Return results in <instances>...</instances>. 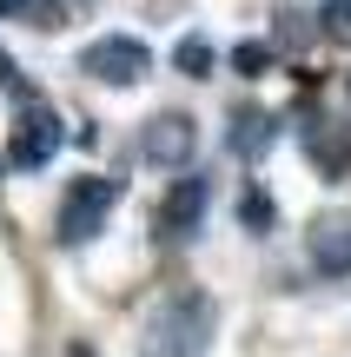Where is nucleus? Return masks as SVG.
<instances>
[{"label": "nucleus", "mask_w": 351, "mask_h": 357, "mask_svg": "<svg viewBox=\"0 0 351 357\" xmlns=\"http://www.w3.org/2000/svg\"><path fill=\"white\" fill-rule=\"evenodd\" d=\"M265 66H272V47L265 40H239L232 47V73L239 79H265Z\"/></svg>", "instance_id": "obj_11"}, {"label": "nucleus", "mask_w": 351, "mask_h": 357, "mask_svg": "<svg viewBox=\"0 0 351 357\" xmlns=\"http://www.w3.org/2000/svg\"><path fill=\"white\" fill-rule=\"evenodd\" d=\"M80 73L106 79V86H140V79L153 73V53H146L133 33H100L87 53H80Z\"/></svg>", "instance_id": "obj_3"}, {"label": "nucleus", "mask_w": 351, "mask_h": 357, "mask_svg": "<svg viewBox=\"0 0 351 357\" xmlns=\"http://www.w3.org/2000/svg\"><path fill=\"white\" fill-rule=\"evenodd\" d=\"M278 146V119L272 113H239L232 119V153L239 159H265Z\"/></svg>", "instance_id": "obj_9"}, {"label": "nucleus", "mask_w": 351, "mask_h": 357, "mask_svg": "<svg viewBox=\"0 0 351 357\" xmlns=\"http://www.w3.org/2000/svg\"><path fill=\"white\" fill-rule=\"evenodd\" d=\"M318 26H325V40L351 47V0H325V7H318Z\"/></svg>", "instance_id": "obj_12"}, {"label": "nucleus", "mask_w": 351, "mask_h": 357, "mask_svg": "<svg viewBox=\"0 0 351 357\" xmlns=\"http://www.w3.org/2000/svg\"><path fill=\"white\" fill-rule=\"evenodd\" d=\"M206 212H212V178L179 172L166 185V199H159V231H166V238H193V231L206 225Z\"/></svg>", "instance_id": "obj_5"}, {"label": "nucleus", "mask_w": 351, "mask_h": 357, "mask_svg": "<svg viewBox=\"0 0 351 357\" xmlns=\"http://www.w3.org/2000/svg\"><path fill=\"white\" fill-rule=\"evenodd\" d=\"M0 86H13V93H20V73H13V60H7V53H0Z\"/></svg>", "instance_id": "obj_14"}, {"label": "nucleus", "mask_w": 351, "mask_h": 357, "mask_svg": "<svg viewBox=\"0 0 351 357\" xmlns=\"http://www.w3.org/2000/svg\"><path fill=\"white\" fill-rule=\"evenodd\" d=\"M239 218H246V231H272V218H278V205L265 199V192H246V199H239Z\"/></svg>", "instance_id": "obj_13"}, {"label": "nucleus", "mask_w": 351, "mask_h": 357, "mask_svg": "<svg viewBox=\"0 0 351 357\" xmlns=\"http://www.w3.org/2000/svg\"><path fill=\"white\" fill-rule=\"evenodd\" d=\"M172 66H179L186 79H212V66H219V47H212L206 33H186L179 47H172Z\"/></svg>", "instance_id": "obj_10"}, {"label": "nucleus", "mask_w": 351, "mask_h": 357, "mask_svg": "<svg viewBox=\"0 0 351 357\" xmlns=\"http://www.w3.org/2000/svg\"><path fill=\"white\" fill-rule=\"evenodd\" d=\"M140 153L153 159L159 172H186V166H193V153H199V126L186 113H153V119H146Z\"/></svg>", "instance_id": "obj_6"}, {"label": "nucleus", "mask_w": 351, "mask_h": 357, "mask_svg": "<svg viewBox=\"0 0 351 357\" xmlns=\"http://www.w3.org/2000/svg\"><path fill=\"white\" fill-rule=\"evenodd\" d=\"M305 153H312L318 178H345L351 172V126H338V119H312V126H305Z\"/></svg>", "instance_id": "obj_8"}, {"label": "nucleus", "mask_w": 351, "mask_h": 357, "mask_svg": "<svg viewBox=\"0 0 351 357\" xmlns=\"http://www.w3.org/2000/svg\"><path fill=\"white\" fill-rule=\"evenodd\" d=\"M312 271L318 278H351V218L345 212L312 225Z\"/></svg>", "instance_id": "obj_7"}, {"label": "nucleus", "mask_w": 351, "mask_h": 357, "mask_svg": "<svg viewBox=\"0 0 351 357\" xmlns=\"http://www.w3.org/2000/svg\"><path fill=\"white\" fill-rule=\"evenodd\" d=\"M113 205H119V178H106V172H80L73 185H66V199H60V245H87V238H100Z\"/></svg>", "instance_id": "obj_2"}, {"label": "nucleus", "mask_w": 351, "mask_h": 357, "mask_svg": "<svg viewBox=\"0 0 351 357\" xmlns=\"http://www.w3.org/2000/svg\"><path fill=\"white\" fill-rule=\"evenodd\" d=\"M0 172H7V159H0Z\"/></svg>", "instance_id": "obj_16"}, {"label": "nucleus", "mask_w": 351, "mask_h": 357, "mask_svg": "<svg viewBox=\"0 0 351 357\" xmlns=\"http://www.w3.org/2000/svg\"><path fill=\"white\" fill-rule=\"evenodd\" d=\"M60 113L53 106H27L20 119H13V132H7V159L13 166H27V172H40V166H53V153H60Z\"/></svg>", "instance_id": "obj_4"}, {"label": "nucleus", "mask_w": 351, "mask_h": 357, "mask_svg": "<svg viewBox=\"0 0 351 357\" xmlns=\"http://www.w3.org/2000/svg\"><path fill=\"white\" fill-rule=\"evenodd\" d=\"M212 324H219L212 298L206 291H179V298H166V305L146 318L140 357H206L212 351Z\"/></svg>", "instance_id": "obj_1"}, {"label": "nucleus", "mask_w": 351, "mask_h": 357, "mask_svg": "<svg viewBox=\"0 0 351 357\" xmlns=\"http://www.w3.org/2000/svg\"><path fill=\"white\" fill-rule=\"evenodd\" d=\"M27 7H33V0H0V13H27Z\"/></svg>", "instance_id": "obj_15"}]
</instances>
